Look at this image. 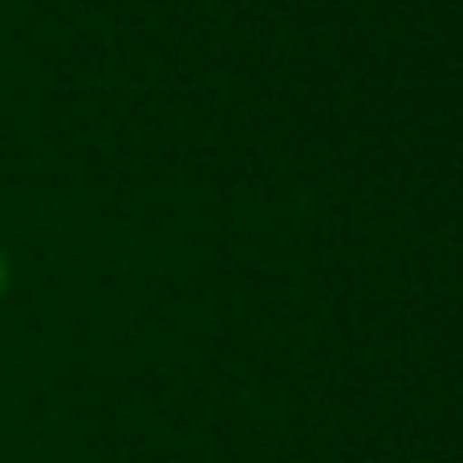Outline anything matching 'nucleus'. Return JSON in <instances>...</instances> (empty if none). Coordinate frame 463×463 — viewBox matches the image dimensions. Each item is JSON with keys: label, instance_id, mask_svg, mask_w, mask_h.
Returning <instances> with one entry per match:
<instances>
[{"label": "nucleus", "instance_id": "1", "mask_svg": "<svg viewBox=\"0 0 463 463\" xmlns=\"http://www.w3.org/2000/svg\"><path fill=\"white\" fill-rule=\"evenodd\" d=\"M5 293H8V256L0 252V301H5Z\"/></svg>", "mask_w": 463, "mask_h": 463}]
</instances>
